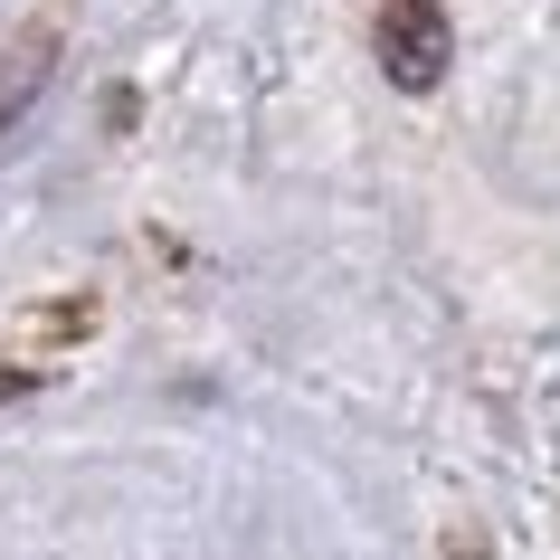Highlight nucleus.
I'll return each mask as SVG.
<instances>
[{
  "label": "nucleus",
  "instance_id": "nucleus-1",
  "mask_svg": "<svg viewBox=\"0 0 560 560\" xmlns=\"http://www.w3.org/2000/svg\"><path fill=\"white\" fill-rule=\"evenodd\" d=\"M381 48H389V67H399L409 86H428V77L446 67V30H438V10H428V0H399V10L381 20Z\"/></svg>",
  "mask_w": 560,
  "mask_h": 560
}]
</instances>
